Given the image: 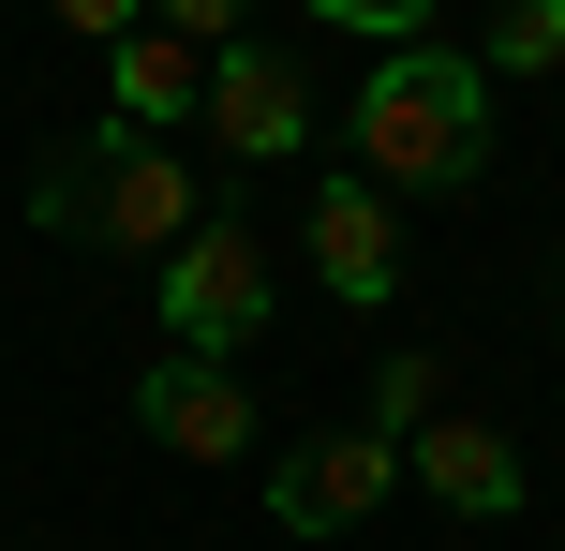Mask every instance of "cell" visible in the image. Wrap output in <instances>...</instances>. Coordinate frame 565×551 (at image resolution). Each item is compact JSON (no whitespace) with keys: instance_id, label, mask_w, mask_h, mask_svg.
Instances as JSON below:
<instances>
[{"instance_id":"cell-1","label":"cell","mask_w":565,"mask_h":551,"mask_svg":"<svg viewBox=\"0 0 565 551\" xmlns=\"http://www.w3.org/2000/svg\"><path fill=\"white\" fill-rule=\"evenodd\" d=\"M358 179L372 194H477L491 179V75L477 45H387L358 75Z\"/></svg>"},{"instance_id":"cell-2","label":"cell","mask_w":565,"mask_h":551,"mask_svg":"<svg viewBox=\"0 0 565 551\" xmlns=\"http://www.w3.org/2000/svg\"><path fill=\"white\" fill-rule=\"evenodd\" d=\"M30 224H45V239H89V254H179V239L209 224V179L179 165V149H135V135L89 119L75 149H45Z\"/></svg>"},{"instance_id":"cell-3","label":"cell","mask_w":565,"mask_h":551,"mask_svg":"<svg viewBox=\"0 0 565 551\" xmlns=\"http://www.w3.org/2000/svg\"><path fill=\"white\" fill-rule=\"evenodd\" d=\"M268 298H282L268 239L238 224V209H209V224L164 254V343H179V358H224V373H238V343L268 328Z\"/></svg>"},{"instance_id":"cell-4","label":"cell","mask_w":565,"mask_h":551,"mask_svg":"<svg viewBox=\"0 0 565 551\" xmlns=\"http://www.w3.org/2000/svg\"><path fill=\"white\" fill-rule=\"evenodd\" d=\"M209 149H224V165H282V149H312V75H298V45H254V30H238L224 60H209Z\"/></svg>"},{"instance_id":"cell-5","label":"cell","mask_w":565,"mask_h":551,"mask_svg":"<svg viewBox=\"0 0 565 551\" xmlns=\"http://www.w3.org/2000/svg\"><path fill=\"white\" fill-rule=\"evenodd\" d=\"M298 239H312V284H328L342 314H387V298H402V209L372 194L358 165L312 179V224H298Z\"/></svg>"},{"instance_id":"cell-6","label":"cell","mask_w":565,"mask_h":551,"mask_svg":"<svg viewBox=\"0 0 565 551\" xmlns=\"http://www.w3.org/2000/svg\"><path fill=\"white\" fill-rule=\"evenodd\" d=\"M387 492H402V447H372V433H312V447L268 463V522L282 537H358Z\"/></svg>"},{"instance_id":"cell-7","label":"cell","mask_w":565,"mask_h":551,"mask_svg":"<svg viewBox=\"0 0 565 551\" xmlns=\"http://www.w3.org/2000/svg\"><path fill=\"white\" fill-rule=\"evenodd\" d=\"M135 433L179 447V463H254V388L224 358H149L135 373Z\"/></svg>"},{"instance_id":"cell-8","label":"cell","mask_w":565,"mask_h":551,"mask_svg":"<svg viewBox=\"0 0 565 551\" xmlns=\"http://www.w3.org/2000/svg\"><path fill=\"white\" fill-rule=\"evenodd\" d=\"M402 492H431L447 522H507V507L536 492V477H521V447L491 433V417H431V433L402 447Z\"/></svg>"},{"instance_id":"cell-9","label":"cell","mask_w":565,"mask_h":551,"mask_svg":"<svg viewBox=\"0 0 565 551\" xmlns=\"http://www.w3.org/2000/svg\"><path fill=\"white\" fill-rule=\"evenodd\" d=\"M194 105H209V45H179L164 15H149V30H119V45H105V135L164 149V119H194Z\"/></svg>"},{"instance_id":"cell-10","label":"cell","mask_w":565,"mask_h":551,"mask_svg":"<svg viewBox=\"0 0 565 551\" xmlns=\"http://www.w3.org/2000/svg\"><path fill=\"white\" fill-rule=\"evenodd\" d=\"M431 417H447V358H387V373H372V417H358V433H372V447H417Z\"/></svg>"},{"instance_id":"cell-11","label":"cell","mask_w":565,"mask_h":551,"mask_svg":"<svg viewBox=\"0 0 565 551\" xmlns=\"http://www.w3.org/2000/svg\"><path fill=\"white\" fill-rule=\"evenodd\" d=\"M551 60H565V0H521L477 30V75H551Z\"/></svg>"}]
</instances>
